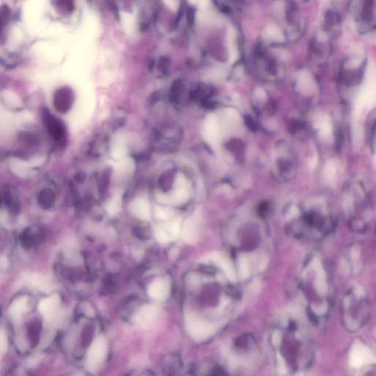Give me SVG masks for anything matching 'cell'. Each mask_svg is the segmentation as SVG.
I'll use <instances>...</instances> for the list:
<instances>
[{
	"instance_id": "obj_1",
	"label": "cell",
	"mask_w": 376,
	"mask_h": 376,
	"mask_svg": "<svg viewBox=\"0 0 376 376\" xmlns=\"http://www.w3.org/2000/svg\"><path fill=\"white\" fill-rule=\"evenodd\" d=\"M288 232L300 240L324 238L335 226V218L327 203L311 199L289 206L285 214Z\"/></svg>"
},
{
	"instance_id": "obj_2",
	"label": "cell",
	"mask_w": 376,
	"mask_h": 376,
	"mask_svg": "<svg viewBox=\"0 0 376 376\" xmlns=\"http://www.w3.org/2000/svg\"><path fill=\"white\" fill-rule=\"evenodd\" d=\"M186 326L189 335L197 340H202L208 338L213 331L209 323L192 315L186 317Z\"/></svg>"
},
{
	"instance_id": "obj_3",
	"label": "cell",
	"mask_w": 376,
	"mask_h": 376,
	"mask_svg": "<svg viewBox=\"0 0 376 376\" xmlns=\"http://www.w3.org/2000/svg\"><path fill=\"white\" fill-rule=\"evenodd\" d=\"M352 366L359 368L364 365L375 362V356L368 347L362 344L353 346L350 355Z\"/></svg>"
},
{
	"instance_id": "obj_4",
	"label": "cell",
	"mask_w": 376,
	"mask_h": 376,
	"mask_svg": "<svg viewBox=\"0 0 376 376\" xmlns=\"http://www.w3.org/2000/svg\"><path fill=\"white\" fill-rule=\"evenodd\" d=\"M107 353L105 339L100 337L95 339L88 352V363L91 368H96L102 363Z\"/></svg>"
},
{
	"instance_id": "obj_5",
	"label": "cell",
	"mask_w": 376,
	"mask_h": 376,
	"mask_svg": "<svg viewBox=\"0 0 376 376\" xmlns=\"http://www.w3.org/2000/svg\"><path fill=\"white\" fill-rule=\"evenodd\" d=\"M169 293V284L164 279H157L148 287V294L154 300L162 301L166 299Z\"/></svg>"
},
{
	"instance_id": "obj_6",
	"label": "cell",
	"mask_w": 376,
	"mask_h": 376,
	"mask_svg": "<svg viewBox=\"0 0 376 376\" xmlns=\"http://www.w3.org/2000/svg\"><path fill=\"white\" fill-rule=\"evenodd\" d=\"M198 234V216L193 215L186 220L182 231V238L188 243H193Z\"/></svg>"
},
{
	"instance_id": "obj_7",
	"label": "cell",
	"mask_w": 376,
	"mask_h": 376,
	"mask_svg": "<svg viewBox=\"0 0 376 376\" xmlns=\"http://www.w3.org/2000/svg\"><path fill=\"white\" fill-rule=\"evenodd\" d=\"M157 314V308L153 306H144L135 316V323L139 326H148L155 320Z\"/></svg>"
},
{
	"instance_id": "obj_8",
	"label": "cell",
	"mask_w": 376,
	"mask_h": 376,
	"mask_svg": "<svg viewBox=\"0 0 376 376\" xmlns=\"http://www.w3.org/2000/svg\"><path fill=\"white\" fill-rule=\"evenodd\" d=\"M41 231L35 228H28L21 236V242L25 249H32L41 243Z\"/></svg>"
},
{
	"instance_id": "obj_9",
	"label": "cell",
	"mask_w": 376,
	"mask_h": 376,
	"mask_svg": "<svg viewBox=\"0 0 376 376\" xmlns=\"http://www.w3.org/2000/svg\"><path fill=\"white\" fill-rule=\"evenodd\" d=\"M132 213L138 219L148 221L150 219V207L147 199L138 198L132 202Z\"/></svg>"
},
{
	"instance_id": "obj_10",
	"label": "cell",
	"mask_w": 376,
	"mask_h": 376,
	"mask_svg": "<svg viewBox=\"0 0 376 376\" xmlns=\"http://www.w3.org/2000/svg\"><path fill=\"white\" fill-rule=\"evenodd\" d=\"M72 102V94L70 90L63 88L55 95V107L58 111L66 112L70 108Z\"/></svg>"
},
{
	"instance_id": "obj_11",
	"label": "cell",
	"mask_w": 376,
	"mask_h": 376,
	"mask_svg": "<svg viewBox=\"0 0 376 376\" xmlns=\"http://www.w3.org/2000/svg\"><path fill=\"white\" fill-rule=\"evenodd\" d=\"M44 118L52 136L57 141L62 139L64 137V128L63 127L62 124L50 115L49 113H46Z\"/></svg>"
},
{
	"instance_id": "obj_12",
	"label": "cell",
	"mask_w": 376,
	"mask_h": 376,
	"mask_svg": "<svg viewBox=\"0 0 376 376\" xmlns=\"http://www.w3.org/2000/svg\"><path fill=\"white\" fill-rule=\"evenodd\" d=\"M0 204H3L12 211L17 210L18 200L10 189L5 188L0 192Z\"/></svg>"
},
{
	"instance_id": "obj_13",
	"label": "cell",
	"mask_w": 376,
	"mask_h": 376,
	"mask_svg": "<svg viewBox=\"0 0 376 376\" xmlns=\"http://www.w3.org/2000/svg\"><path fill=\"white\" fill-rule=\"evenodd\" d=\"M170 198H171V203L173 204L174 203L177 205L185 204V203L187 202L188 198H189V192L186 188H177L175 192H174V195Z\"/></svg>"
},
{
	"instance_id": "obj_14",
	"label": "cell",
	"mask_w": 376,
	"mask_h": 376,
	"mask_svg": "<svg viewBox=\"0 0 376 376\" xmlns=\"http://www.w3.org/2000/svg\"><path fill=\"white\" fill-rule=\"evenodd\" d=\"M121 209V197L120 195H115L108 202L106 207L107 212L111 216H115L119 213Z\"/></svg>"
},
{
	"instance_id": "obj_15",
	"label": "cell",
	"mask_w": 376,
	"mask_h": 376,
	"mask_svg": "<svg viewBox=\"0 0 376 376\" xmlns=\"http://www.w3.org/2000/svg\"><path fill=\"white\" fill-rule=\"evenodd\" d=\"M38 201L43 208L49 209L53 203V194L50 189H45L39 194Z\"/></svg>"
},
{
	"instance_id": "obj_16",
	"label": "cell",
	"mask_w": 376,
	"mask_h": 376,
	"mask_svg": "<svg viewBox=\"0 0 376 376\" xmlns=\"http://www.w3.org/2000/svg\"><path fill=\"white\" fill-rule=\"evenodd\" d=\"M40 329H41V327H40V323H37V322L32 323L31 326H30V339H31L33 345H36V343L38 342L39 338H40Z\"/></svg>"
},
{
	"instance_id": "obj_17",
	"label": "cell",
	"mask_w": 376,
	"mask_h": 376,
	"mask_svg": "<svg viewBox=\"0 0 376 376\" xmlns=\"http://www.w3.org/2000/svg\"><path fill=\"white\" fill-rule=\"evenodd\" d=\"M155 237L157 241L160 243H169L170 241L173 240L166 227L157 228V229L156 230Z\"/></svg>"
},
{
	"instance_id": "obj_18",
	"label": "cell",
	"mask_w": 376,
	"mask_h": 376,
	"mask_svg": "<svg viewBox=\"0 0 376 376\" xmlns=\"http://www.w3.org/2000/svg\"><path fill=\"white\" fill-rule=\"evenodd\" d=\"M174 212L167 207H157L155 209V216L159 220H168L172 217Z\"/></svg>"
},
{
	"instance_id": "obj_19",
	"label": "cell",
	"mask_w": 376,
	"mask_h": 376,
	"mask_svg": "<svg viewBox=\"0 0 376 376\" xmlns=\"http://www.w3.org/2000/svg\"><path fill=\"white\" fill-rule=\"evenodd\" d=\"M167 229H168V232H169L170 235H171L172 240L175 239L178 236L179 233H180V221L179 219L173 221L172 222L170 223L166 226Z\"/></svg>"
},
{
	"instance_id": "obj_20",
	"label": "cell",
	"mask_w": 376,
	"mask_h": 376,
	"mask_svg": "<svg viewBox=\"0 0 376 376\" xmlns=\"http://www.w3.org/2000/svg\"><path fill=\"white\" fill-rule=\"evenodd\" d=\"M176 187L177 188H186V185H187V181H186V178H185L183 175H179L176 180Z\"/></svg>"
},
{
	"instance_id": "obj_21",
	"label": "cell",
	"mask_w": 376,
	"mask_h": 376,
	"mask_svg": "<svg viewBox=\"0 0 376 376\" xmlns=\"http://www.w3.org/2000/svg\"><path fill=\"white\" fill-rule=\"evenodd\" d=\"M188 19L189 23H192L194 20V11L192 9L188 10Z\"/></svg>"
}]
</instances>
